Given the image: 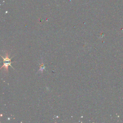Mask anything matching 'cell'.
I'll list each match as a JSON object with an SVG mask.
<instances>
[{"mask_svg": "<svg viewBox=\"0 0 123 123\" xmlns=\"http://www.w3.org/2000/svg\"><path fill=\"white\" fill-rule=\"evenodd\" d=\"M12 62H8V63H4V65L1 67V69H2L3 67H4V68H5V70H6V71L7 72L8 71V66H12V65H11V64H12Z\"/></svg>", "mask_w": 123, "mask_h": 123, "instance_id": "6da1fadb", "label": "cell"}, {"mask_svg": "<svg viewBox=\"0 0 123 123\" xmlns=\"http://www.w3.org/2000/svg\"><path fill=\"white\" fill-rule=\"evenodd\" d=\"M9 56H10V54H9L8 53H6V56L4 58L3 56L2 58L4 59V62H11V59L9 58Z\"/></svg>", "mask_w": 123, "mask_h": 123, "instance_id": "7a4b0ae2", "label": "cell"}, {"mask_svg": "<svg viewBox=\"0 0 123 123\" xmlns=\"http://www.w3.org/2000/svg\"><path fill=\"white\" fill-rule=\"evenodd\" d=\"M44 68H45L44 65V64H43V63H42V64H41V65H40V66L39 70H42V71L43 72V70L44 69Z\"/></svg>", "mask_w": 123, "mask_h": 123, "instance_id": "3957f363", "label": "cell"}]
</instances>
